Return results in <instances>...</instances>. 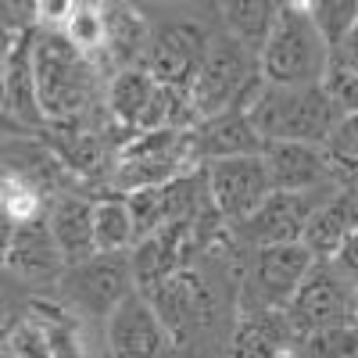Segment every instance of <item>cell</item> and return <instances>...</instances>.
Segmentation results:
<instances>
[{
    "label": "cell",
    "instance_id": "cell-32",
    "mask_svg": "<svg viewBox=\"0 0 358 358\" xmlns=\"http://www.w3.org/2000/svg\"><path fill=\"white\" fill-rule=\"evenodd\" d=\"M334 265L341 268V276L358 290V229L348 236V241H344V248L337 251V258H334Z\"/></svg>",
    "mask_w": 358,
    "mask_h": 358
},
{
    "label": "cell",
    "instance_id": "cell-23",
    "mask_svg": "<svg viewBox=\"0 0 358 358\" xmlns=\"http://www.w3.org/2000/svg\"><path fill=\"white\" fill-rule=\"evenodd\" d=\"M276 11L280 8H273V4H226L222 18L236 43H244L251 54H262L268 33L276 25Z\"/></svg>",
    "mask_w": 358,
    "mask_h": 358
},
{
    "label": "cell",
    "instance_id": "cell-12",
    "mask_svg": "<svg viewBox=\"0 0 358 358\" xmlns=\"http://www.w3.org/2000/svg\"><path fill=\"white\" fill-rule=\"evenodd\" d=\"M165 322L143 294H133L108 315V348L115 358H158L165 348Z\"/></svg>",
    "mask_w": 358,
    "mask_h": 358
},
{
    "label": "cell",
    "instance_id": "cell-19",
    "mask_svg": "<svg viewBox=\"0 0 358 358\" xmlns=\"http://www.w3.org/2000/svg\"><path fill=\"white\" fill-rule=\"evenodd\" d=\"M179 241H183V226L165 229L158 236H147L133 251V280L143 297H151L165 280L179 273Z\"/></svg>",
    "mask_w": 358,
    "mask_h": 358
},
{
    "label": "cell",
    "instance_id": "cell-14",
    "mask_svg": "<svg viewBox=\"0 0 358 358\" xmlns=\"http://www.w3.org/2000/svg\"><path fill=\"white\" fill-rule=\"evenodd\" d=\"M4 251H8V265L25 276H50L65 265V255L57 248L50 226L40 219L33 222L4 219Z\"/></svg>",
    "mask_w": 358,
    "mask_h": 358
},
{
    "label": "cell",
    "instance_id": "cell-18",
    "mask_svg": "<svg viewBox=\"0 0 358 358\" xmlns=\"http://www.w3.org/2000/svg\"><path fill=\"white\" fill-rule=\"evenodd\" d=\"M57 248L65 255V265H83L97 255V241H94V204H86L79 197H65L54 204V212L47 219Z\"/></svg>",
    "mask_w": 358,
    "mask_h": 358
},
{
    "label": "cell",
    "instance_id": "cell-7",
    "mask_svg": "<svg viewBox=\"0 0 358 358\" xmlns=\"http://www.w3.org/2000/svg\"><path fill=\"white\" fill-rule=\"evenodd\" d=\"M358 290L341 276V268L334 262H315V268L308 273V280L297 290L294 305L287 308L301 341L315 330H326V326H344L351 322V308H355Z\"/></svg>",
    "mask_w": 358,
    "mask_h": 358
},
{
    "label": "cell",
    "instance_id": "cell-27",
    "mask_svg": "<svg viewBox=\"0 0 358 358\" xmlns=\"http://www.w3.org/2000/svg\"><path fill=\"white\" fill-rule=\"evenodd\" d=\"M33 322L40 326V334H43V341L50 344V355H54V358H83L76 330H72V326H69L62 315H57V312H50V308L40 305Z\"/></svg>",
    "mask_w": 358,
    "mask_h": 358
},
{
    "label": "cell",
    "instance_id": "cell-16",
    "mask_svg": "<svg viewBox=\"0 0 358 358\" xmlns=\"http://www.w3.org/2000/svg\"><path fill=\"white\" fill-rule=\"evenodd\" d=\"M326 151L308 143H265V165L273 187L287 194H312L326 176Z\"/></svg>",
    "mask_w": 358,
    "mask_h": 358
},
{
    "label": "cell",
    "instance_id": "cell-6",
    "mask_svg": "<svg viewBox=\"0 0 358 358\" xmlns=\"http://www.w3.org/2000/svg\"><path fill=\"white\" fill-rule=\"evenodd\" d=\"M312 268H315V255L305 244L262 248L251 265L248 287H244L248 290L244 308L248 312H287Z\"/></svg>",
    "mask_w": 358,
    "mask_h": 358
},
{
    "label": "cell",
    "instance_id": "cell-1",
    "mask_svg": "<svg viewBox=\"0 0 358 358\" xmlns=\"http://www.w3.org/2000/svg\"><path fill=\"white\" fill-rule=\"evenodd\" d=\"M236 108L251 115L265 143L326 147L341 122V111L326 86H268L262 76L251 79Z\"/></svg>",
    "mask_w": 358,
    "mask_h": 358
},
{
    "label": "cell",
    "instance_id": "cell-30",
    "mask_svg": "<svg viewBox=\"0 0 358 358\" xmlns=\"http://www.w3.org/2000/svg\"><path fill=\"white\" fill-rule=\"evenodd\" d=\"M326 90H330L341 118L344 115H358V76H351L344 69H334L330 79H326Z\"/></svg>",
    "mask_w": 358,
    "mask_h": 358
},
{
    "label": "cell",
    "instance_id": "cell-13",
    "mask_svg": "<svg viewBox=\"0 0 358 358\" xmlns=\"http://www.w3.org/2000/svg\"><path fill=\"white\" fill-rule=\"evenodd\" d=\"M190 147H197L208 162L265 155V140L258 136L251 115L244 108H229L215 118H204V122L197 126V133L190 136Z\"/></svg>",
    "mask_w": 358,
    "mask_h": 358
},
{
    "label": "cell",
    "instance_id": "cell-22",
    "mask_svg": "<svg viewBox=\"0 0 358 358\" xmlns=\"http://www.w3.org/2000/svg\"><path fill=\"white\" fill-rule=\"evenodd\" d=\"M94 241L97 255H126L136 244V222L129 212V201H97L94 204Z\"/></svg>",
    "mask_w": 358,
    "mask_h": 358
},
{
    "label": "cell",
    "instance_id": "cell-24",
    "mask_svg": "<svg viewBox=\"0 0 358 358\" xmlns=\"http://www.w3.org/2000/svg\"><path fill=\"white\" fill-rule=\"evenodd\" d=\"M297 358H358V326H326L294 348Z\"/></svg>",
    "mask_w": 358,
    "mask_h": 358
},
{
    "label": "cell",
    "instance_id": "cell-28",
    "mask_svg": "<svg viewBox=\"0 0 358 358\" xmlns=\"http://www.w3.org/2000/svg\"><path fill=\"white\" fill-rule=\"evenodd\" d=\"M40 212V194L36 187L22 176H8L4 179V219L11 222H33Z\"/></svg>",
    "mask_w": 358,
    "mask_h": 358
},
{
    "label": "cell",
    "instance_id": "cell-10",
    "mask_svg": "<svg viewBox=\"0 0 358 358\" xmlns=\"http://www.w3.org/2000/svg\"><path fill=\"white\" fill-rule=\"evenodd\" d=\"M208 40L194 22H176V25H165L151 36V72L162 86H172V90H187L197 83V72L208 57Z\"/></svg>",
    "mask_w": 358,
    "mask_h": 358
},
{
    "label": "cell",
    "instance_id": "cell-26",
    "mask_svg": "<svg viewBox=\"0 0 358 358\" xmlns=\"http://www.w3.org/2000/svg\"><path fill=\"white\" fill-rule=\"evenodd\" d=\"M308 11L319 25V33L326 36V43H330V50H337L348 40V33L358 22V4H308Z\"/></svg>",
    "mask_w": 358,
    "mask_h": 358
},
{
    "label": "cell",
    "instance_id": "cell-21",
    "mask_svg": "<svg viewBox=\"0 0 358 358\" xmlns=\"http://www.w3.org/2000/svg\"><path fill=\"white\" fill-rule=\"evenodd\" d=\"M4 108L25 122L40 118V101H36V79H33V43H22L18 50L8 54L4 65Z\"/></svg>",
    "mask_w": 358,
    "mask_h": 358
},
{
    "label": "cell",
    "instance_id": "cell-15",
    "mask_svg": "<svg viewBox=\"0 0 358 358\" xmlns=\"http://www.w3.org/2000/svg\"><path fill=\"white\" fill-rule=\"evenodd\" d=\"M147 301L155 305L158 319L165 322V330L172 334H187L194 326L208 322V312H212V301H208V290L204 283L187 273V268H179L172 280H165Z\"/></svg>",
    "mask_w": 358,
    "mask_h": 358
},
{
    "label": "cell",
    "instance_id": "cell-33",
    "mask_svg": "<svg viewBox=\"0 0 358 358\" xmlns=\"http://www.w3.org/2000/svg\"><path fill=\"white\" fill-rule=\"evenodd\" d=\"M334 69H344V72L358 76V22H355V29L348 33V40L334 50Z\"/></svg>",
    "mask_w": 358,
    "mask_h": 358
},
{
    "label": "cell",
    "instance_id": "cell-17",
    "mask_svg": "<svg viewBox=\"0 0 358 358\" xmlns=\"http://www.w3.org/2000/svg\"><path fill=\"white\" fill-rule=\"evenodd\" d=\"M233 344L241 358H273L280 351H294L301 344V334L290 312H248Z\"/></svg>",
    "mask_w": 358,
    "mask_h": 358
},
{
    "label": "cell",
    "instance_id": "cell-8",
    "mask_svg": "<svg viewBox=\"0 0 358 358\" xmlns=\"http://www.w3.org/2000/svg\"><path fill=\"white\" fill-rule=\"evenodd\" d=\"M190 140L179 129H158V133H140L133 140L118 165V187H126L129 194L147 190V187H165L183 172V151Z\"/></svg>",
    "mask_w": 358,
    "mask_h": 358
},
{
    "label": "cell",
    "instance_id": "cell-2",
    "mask_svg": "<svg viewBox=\"0 0 358 358\" xmlns=\"http://www.w3.org/2000/svg\"><path fill=\"white\" fill-rule=\"evenodd\" d=\"M334 50L319 33L308 4H283L258 54V76L268 86H326Z\"/></svg>",
    "mask_w": 358,
    "mask_h": 358
},
{
    "label": "cell",
    "instance_id": "cell-31",
    "mask_svg": "<svg viewBox=\"0 0 358 358\" xmlns=\"http://www.w3.org/2000/svg\"><path fill=\"white\" fill-rule=\"evenodd\" d=\"M11 355H15V358H54V355H50V344L43 341V334H40L36 322H25V326H18V330H15V337H11Z\"/></svg>",
    "mask_w": 358,
    "mask_h": 358
},
{
    "label": "cell",
    "instance_id": "cell-5",
    "mask_svg": "<svg viewBox=\"0 0 358 358\" xmlns=\"http://www.w3.org/2000/svg\"><path fill=\"white\" fill-rule=\"evenodd\" d=\"M251 50L244 43H236L229 33L215 36L208 47V57L197 72V83L190 86V104L197 118H215L229 108L241 104L244 90L251 86Z\"/></svg>",
    "mask_w": 358,
    "mask_h": 358
},
{
    "label": "cell",
    "instance_id": "cell-20",
    "mask_svg": "<svg viewBox=\"0 0 358 358\" xmlns=\"http://www.w3.org/2000/svg\"><path fill=\"white\" fill-rule=\"evenodd\" d=\"M355 208H351V197H334L330 204H322L315 219L308 222V233H305V248L315 255V258H326L334 262L337 251L344 248V241L355 233Z\"/></svg>",
    "mask_w": 358,
    "mask_h": 358
},
{
    "label": "cell",
    "instance_id": "cell-4",
    "mask_svg": "<svg viewBox=\"0 0 358 358\" xmlns=\"http://www.w3.org/2000/svg\"><path fill=\"white\" fill-rule=\"evenodd\" d=\"M208 204L236 226H244L258 208L276 194L273 176H268L265 155H244V158H219L208 162Z\"/></svg>",
    "mask_w": 358,
    "mask_h": 358
},
{
    "label": "cell",
    "instance_id": "cell-29",
    "mask_svg": "<svg viewBox=\"0 0 358 358\" xmlns=\"http://www.w3.org/2000/svg\"><path fill=\"white\" fill-rule=\"evenodd\" d=\"M322 151H326V158H330V162H341V165H355L358 169V115H344L341 118Z\"/></svg>",
    "mask_w": 358,
    "mask_h": 358
},
{
    "label": "cell",
    "instance_id": "cell-9",
    "mask_svg": "<svg viewBox=\"0 0 358 358\" xmlns=\"http://www.w3.org/2000/svg\"><path fill=\"white\" fill-rule=\"evenodd\" d=\"M65 287L72 290V297L97 312V315H111L118 305L133 297L136 280H133V258L126 255H94L83 265H72L65 273Z\"/></svg>",
    "mask_w": 358,
    "mask_h": 358
},
{
    "label": "cell",
    "instance_id": "cell-3",
    "mask_svg": "<svg viewBox=\"0 0 358 358\" xmlns=\"http://www.w3.org/2000/svg\"><path fill=\"white\" fill-rule=\"evenodd\" d=\"M33 79L43 118H72L90 101L94 69L65 33H43L33 43Z\"/></svg>",
    "mask_w": 358,
    "mask_h": 358
},
{
    "label": "cell",
    "instance_id": "cell-11",
    "mask_svg": "<svg viewBox=\"0 0 358 358\" xmlns=\"http://www.w3.org/2000/svg\"><path fill=\"white\" fill-rule=\"evenodd\" d=\"M322 204H315L312 194H287L276 190L258 212L241 226L248 241L262 244V248H276V244H301L308 222L315 219Z\"/></svg>",
    "mask_w": 358,
    "mask_h": 358
},
{
    "label": "cell",
    "instance_id": "cell-25",
    "mask_svg": "<svg viewBox=\"0 0 358 358\" xmlns=\"http://www.w3.org/2000/svg\"><path fill=\"white\" fill-rule=\"evenodd\" d=\"M62 29H65L69 43H72L76 50H83V54L108 43V15L97 11V8H86V4L72 8Z\"/></svg>",
    "mask_w": 358,
    "mask_h": 358
}]
</instances>
